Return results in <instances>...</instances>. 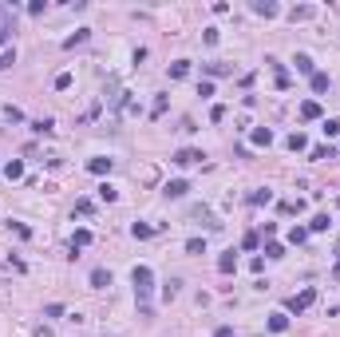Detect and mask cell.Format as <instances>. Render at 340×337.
I'll return each instance as SVG.
<instances>
[{
    "label": "cell",
    "mask_w": 340,
    "mask_h": 337,
    "mask_svg": "<svg viewBox=\"0 0 340 337\" xmlns=\"http://www.w3.org/2000/svg\"><path fill=\"white\" fill-rule=\"evenodd\" d=\"M134 298H139V309H143V318H150V290H154V270L150 266H134Z\"/></svg>",
    "instance_id": "6da1fadb"
},
{
    "label": "cell",
    "mask_w": 340,
    "mask_h": 337,
    "mask_svg": "<svg viewBox=\"0 0 340 337\" xmlns=\"http://www.w3.org/2000/svg\"><path fill=\"white\" fill-rule=\"evenodd\" d=\"M12 20H16V8L12 4H0V48L12 40Z\"/></svg>",
    "instance_id": "7a4b0ae2"
},
{
    "label": "cell",
    "mask_w": 340,
    "mask_h": 337,
    "mask_svg": "<svg viewBox=\"0 0 340 337\" xmlns=\"http://www.w3.org/2000/svg\"><path fill=\"white\" fill-rule=\"evenodd\" d=\"M202 159H206V155L194 151V147H182V151L170 155V163H174V167H194V163H202Z\"/></svg>",
    "instance_id": "3957f363"
},
{
    "label": "cell",
    "mask_w": 340,
    "mask_h": 337,
    "mask_svg": "<svg viewBox=\"0 0 340 337\" xmlns=\"http://www.w3.org/2000/svg\"><path fill=\"white\" fill-rule=\"evenodd\" d=\"M312 302H316V290H301V293H293V298H289V313H305Z\"/></svg>",
    "instance_id": "277c9868"
},
{
    "label": "cell",
    "mask_w": 340,
    "mask_h": 337,
    "mask_svg": "<svg viewBox=\"0 0 340 337\" xmlns=\"http://www.w3.org/2000/svg\"><path fill=\"white\" fill-rule=\"evenodd\" d=\"M186 191H190V183H186V179H174V183H166V186H163L166 199H186Z\"/></svg>",
    "instance_id": "5b68a950"
},
{
    "label": "cell",
    "mask_w": 340,
    "mask_h": 337,
    "mask_svg": "<svg viewBox=\"0 0 340 337\" xmlns=\"http://www.w3.org/2000/svg\"><path fill=\"white\" fill-rule=\"evenodd\" d=\"M91 286H95V290H111V270L95 266V270H91Z\"/></svg>",
    "instance_id": "8992f818"
},
{
    "label": "cell",
    "mask_w": 340,
    "mask_h": 337,
    "mask_svg": "<svg viewBox=\"0 0 340 337\" xmlns=\"http://www.w3.org/2000/svg\"><path fill=\"white\" fill-rule=\"evenodd\" d=\"M250 8H253L257 16H277V12H281V4H273V0H253Z\"/></svg>",
    "instance_id": "52a82bcc"
},
{
    "label": "cell",
    "mask_w": 340,
    "mask_h": 337,
    "mask_svg": "<svg viewBox=\"0 0 340 337\" xmlns=\"http://www.w3.org/2000/svg\"><path fill=\"white\" fill-rule=\"evenodd\" d=\"M321 115H325V111H321V103H316V99H305V103H301V119H321Z\"/></svg>",
    "instance_id": "ba28073f"
},
{
    "label": "cell",
    "mask_w": 340,
    "mask_h": 337,
    "mask_svg": "<svg viewBox=\"0 0 340 337\" xmlns=\"http://www.w3.org/2000/svg\"><path fill=\"white\" fill-rule=\"evenodd\" d=\"M253 147H269V143H273V131H269V127H253Z\"/></svg>",
    "instance_id": "9c48e42d"
},
{
    "label": "cell",
    "mask_w": 340,
    "mask_h": 337,
    "mask_svg": "<svg viewBox=\"0 0 340 337\" xmlns=\"http://www.w3.org/2000/svg\"><path fill=\"white\" fill-rule=\"evenodd\" d=\"M111 167H115V159H91L87 163L91 175H111Z\"/></svg>",
    "instance_id": "30bf717a"
},
{
    "label": "cell",
    "mask_w": 340,
    "mask_h": 337,
    "mask_svg": "<svg viewBox=\"0 0 340 337\" xmlns=\"http://www.w3.org/2000/svg\"><path fill=\"white\" fill-rule=\"evenodd\" d=\"M218 270H222V274H234V270H237V254H234V250H225L222 258H218Z\"/></svg>",
    "instance_id": "8fae6325"
},
{
    "label": "cell",
    "mask_w": 340,
    "mask_h": 337,
    "mask_svg": "<svg viewBox=\"0 0 340 337\" xmlns=\"http://www.w3.org/2000/svg\"><path fill=\"white\" fill-rule=\"evenodd\" d=\"M285 147H289V151H309V139L301 135V131H293V135L285 139Z\"/></svg>",
    "instance_id": "7c38bea8"
},
{
    "label": "cell",
    "mask_w": 340,
    "mask_h": 337,
    "mask_svg": "<svg viewBox=\"0 0 340 337\" xmlns=\"http://www.w3.org/2000/svg\"><path fill=\"white\" fill-rule=\"evenodd\" d=\"M269 329L273 333H285L289 329V313H269Z\"/></svg>",
    "instance_id": "4fadbf2b"
},
{
    "label": "cell",
    "mask_w": 340,
    "mask_h": 337,
    "mask_svg": "<svg viewBox=\"0 0 340 337\" xmlns=\"http://www.w3.org/2000/svg\"><path fill=\"white\" fill-rule=\"evenodd\" d=\"M297 72H301V76H312V72H316V68H312V56H305V52H297Z\"/></svg>",
    "instance_id": "5bb4252c"
},
{
    "label": "cell",
    "mask_w": 340,
    "mask_h": 337,
    "mask_svg": "<svg viewBox=\"0 0 340 337\" xmlns=\"http://www.w3.org/2000/svg\"><path fill=\"white\" fill-rule=\"evenodd\" d=\"M190 76V60H174L170 64V79H186Z\"/></svg>",
    "instance_id": "9a60e30c"
},
{
    "label": "cell",
    "mask_w": 340,
    "mask_h": 337,
    "mask_svg": "<svg viewBox=\"0 0 340 337\" xmlns=\"http://www.w3.org/2000/svg\"><path fill=\"white\" fill-rule=\"evenodd\" d=\"M83 246H91V230L79 226V230L72 234V250H83Z\"/></svg>",
    "instance_id": "2e32d148"
},
{
    "label": "cell",
    "mask_w": 340,
    "mask_h": 337,
    "mask_svg": "<svg viewBox=\"0 0 340 337\" xmlns=\"http://www.w3.org/2000/svg\"><path fill=\"white\" fill-rule=\"evenodd\" d=\"M245 202H250V206H265V202H273V191H253Z\"/></svg>",
    "instance_id": "e0dca14e"
},
{
    "label": "cell",
    "mask_w": 340,
    "mask_h": 337,
    "mask_svg": "<svg viewBox=\"0 0 340 337\" xmlns=\"http://www.w3.org/2000/svg\"><path fill=\"white\" fill-rule=\"evenodd\" d=\"M289 16H293V24H297V20H312V16H316V8H312V4H301V8H293Z\"/></svg>",
    "instance_id": "ac0fdd59"
},
{
    "label": "cell",
    "mask_w": 340,
    "mask_h": 337,
    "mask_svg": "<svg viewBox=\"0 0 340 337\" xmlns=\"http://www.w3.org/2000/svg\"><path fill=\"white\" fill-rule=\"evenodd\" d=\"M4 175H8V179H24V163H20V159L4 163Z\"/></svg>",
    "instance_id": "d6986e66"
},
{
    "label": "cell",
    "mask_w": 340,
    "mask_h": 337,
    "mask_svg": "<svg viewBox=\"0 0 340 337\" xmlns=\"http://www.w3.org/2000/svg\"><path fill=\"white\" fill-rule=\"evenodd\" d=\"M309 83H312V92H328V76H325V72H312Z\"/></svg>",
    "instance_id": "ffe728a7"
},
{
    "label": "cell",
    "mask_w": 340,
    "mask_h": 337,
    "mask_svg": "<svg viewBox=\"0 0 340 337\" xmlns=\"http://www.w3.org/2000/svg\"><path fill=\"white\" fill-rule=\"evenodd\" d=\"M79 44H87V28H79L75 36H67V40H63V48H79Z\"/></svg>",
    "instance_id": "44dd1931"
},
{
    "label": "cell",
    "mask_w": 340,
    "mask_h": 337,
    "mask_svg": "<svg viewBox=\"0 0 340 337\" xmlns=\"http://www.w3.org/2000/svg\"><path fill=\"white\" fill-rule=\"evenodd\" d=\"M234 68L230 64H206V76H230Z\"/></svg>",
    "instance_id": "7402d4cb"
},
{
    "label": "cell",
    "mask_w": 340,
    "mask_h": 337,
    "mask_svg": "<svg viewBox=\"0 0 340 337\" xmlns=\"http://www.w3.org/2000/svg\"><path fill=\"white\" fill-rule=\"evenodd\" d=\"M186 254H206V238H190L186 242Z\"/></svg>",
    "instance_id": "603a6c76"
},
{
    "label": "cell",
    "mask_w": 340,
    "mask_h": 337,
    "mask_svg": "<svg viewBox=\"0 0 340 337\" xmlns=\"http://www.w3.org/2000/svg\"><path fill=\"white\" fill-rule=\"evenodd\" d=\"M305 238H309V230H305V226H293V230H289V242H293V246H301Z\"/></svg>",
    "instance_id": "cb8c5ba5"
},
{
    "label": "cell",
    "mask_w": 340,
    "mask_h": 337,
    "mask_svg": "<svg viewBox=\"0 0 340 337\" xmlns=\"http://www.w3.org/2000/svg\"><path fill=\"white\" fill-rule=\"evenodd\" d=\"M241 246H245V250H257V246H261V234H257V230H250V234L241 238Z\"/></svg>",
    "instance_id": "d4e9b609"
},
{
    "label": "cell",
    "mask_w": 340,
    "mask_h": 337,
    "mask_svg": "<svg viewBox=\"0 0 340 337\" xmlns=\"http://www.w3.org/2000/svg\"><path fill=\"white\" fill-rule=\"evenodd\" d=\"M131 234H134V238H150V234H154V226H147V222H134Z\"/></svg>",
    "instance_id": "484cf974"
},
{
    "label": "cell",
    "mask_w": 340,
    "mask_h": 337,
    "mask_svg": "<svg viewBox=\"0 0 340 337\" xmlns=\"http://www.w3.org/2000/svg\"><path fill=\"white\" fill-rule=\"evenodd\" d=\"M265 258H285V246L281 242H265Z\"/></svg>",
    "instance_id": "4316f807"
},
{
    "label": "cell",
    "mask_w": 340,
    "mask_h": 337,
    "mask_svg": "<svg viewBox=\"0 0 340 337\" xmlns=\"http://www.w3.org/2000/svg\"><path fill=\"white\" fill-rule=\"evenodd\" d=\"M99 199H103V202H115V199H119V191H115L111 183H103V186H99Z\"/></svg>",
    "instance_id": "83f0119b"
},
{
    "label": "cell",
    "mask_w": 340,
    "mask_h": 337,
    "mask_svg": "<svg viewBox=\"0 0 340 337\" xmlns=\"http://www.w3.org/2000/svg\"><path fill=\"white\" fill-rule=\"evenodd\" d=\"M321 131H325L328 139H336V135H340V119H325V127H321Z\"/></svg>",
    "instance_id": "f1b7e54d"
},
{
    "label": "cell",
    "mask_w": 340,
    "mask_h": 337,
    "mask_svg": "<svg viewBox=\"0 0 340 337\" xmlns=\"http://www.w3.org/2000/svg\"><path fill=\"white\" fill-rule=\"evenodd\" d=\"M332 222H328V215H312V222H309V230H328Z\"/></svg>",
    "instance_id": "f546056e"
},
{
    "label": "cell",
    "mask_w": 340,
    "mask_h": 337,
    "mask_svg": "<svg viewBox=\"0 0 340 337\" xmlns=\"http://www.w3.org/2000/svg\"><path fill=\"white\" fill-rule=\"evenodd\" d=\"M56 88H59V92H67V88H72V72H59V76H56Z\"/></svg>",
    "instance_id": "4dcf8cb0"
},
{
    "label": "cell",
    "mask_w": 340,
    "mask_h": 337,
    "mask_svg": "<svg viewBox=\"0 0 340 337\" xmlns=\"http://www.w3.org/2000/svg\"><path fill=\"white\" fill-rule=\"evenodd\" d=\"M32 131H36V135H48V131H52V119H36V123H32Z\"/></svg>",
    "instance_id": "1f68e13d"
},
{
    "label": "cell",
    "mask_w": 340,
    "mask_h": 337,
    "mask_svg": "<svg viewBox=\"0 0 340 337\" xmlns=\"http://www.w3.org/2000/svg\"><path fill=\"white\" fill-rule=\"evenodd\" d=\"M166 111V95H158V99H154V108H150V115H154V119H158V115H163Z\"/></svg>",
    "instance_id": "d6a6232c"
},
{
    "label": "cell",
    "mask_w": 340,
    "mask_h": 337,
    "mask_svg": "<svg viewBox=\"0 0 340 337\" xmlns=\"http://www.w3.org/2000/svg\"><path fill=\"white\" fill-rule=\"evenodd\" d=\"M309 155H312V159H332V147H312Z\"/></svg>",
    "instance_id": "836d02e7"
},
{
    "label": "cell",
    "mask_w": 340,
    "mask_h": 337,
    "mask_svg": "<svg viewBox=\"0 0 340 337\" xmlns=\"http://www.w3.org/2000/svg\"><path fill=\"white\" fill-rule=\"evenodd\" d=\"M16 64V52H0V68H12Z\"/></svg>",
    "instance_id": "e575fe53"
},
{
    "label": "cell",
    "mask_w": 340,
    "mask_h": 337,
    "mask_svg": "<svg viewBox=\"0 0 340 337\" xmlns=\"http://www.w3.org/2000/svg\"><path fill=\"white\" fill-rule=\"evenodd\" d=\"M261 234H265V242H273V234H277V222H265V226H261Z\"/></svg>",
    "instance_id": "d590c367"
},
{
    "label": "cell",
    "mask_w": 340,
    "mask_h": 337,
    "mask_svg": "<svg viewBox=\"0 0 340 337\" xmlns=\"http://www.w3.org/2000/svg\"><path fill=\"white\" fill-rule=\"evenodd\" d=\"M214 337H237V333L230 329V325H218V329H214Z\"/></svg>",
    "instance_id": "8d00e7d4"
},
{
    "label": "cell",
    "mask_w": 340,
    "mask_h": 337,
    "mask_svg": "<svg viewBox=\"0 0 340 337\" xmlns=\"http://www.w3.org/2000/svg\"><path fill=\"white\" fill-rule=\"evenodd\" d=\"M36 337H52V329H48V325H40V329H36Z\"/></svg>",
    "instance_id": "74e56055"
},
{
    "label": "cell",
    "mask_w": 340,
    "mask_h": 337,
    "mask_svg": "<svg viewBox=\"0 0 340 337\" xmlns=\"http://www.w3.org/2000/svg\"><path fill=\"white\" fill-rule=\"evenodd\" d=\"M336 254H340V246H336Z\"/></svg>",
    "instance_id": "f35d334b"
},
{
    "label": "cell",
    "mask_w": 340,
    "mask_h": 337,
    "mask_svg": "<svg viewBox=\"0 0 340 337\" xmlns=\"http://www.w3.org/2000/svg\"><path fill=\"white\" fill-rule=\"evenodd\" d=\"M336 206H340V199H336Z\"/></svg>",
    "instance_id": "ab89813d"
}]
</instances>
